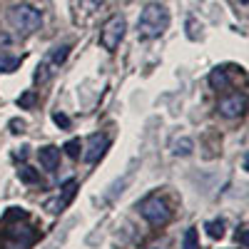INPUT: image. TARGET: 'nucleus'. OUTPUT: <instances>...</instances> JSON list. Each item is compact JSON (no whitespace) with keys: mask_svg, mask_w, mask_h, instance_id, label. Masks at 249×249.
Instances as JSON below:
<instances>
[{"mask_svg":"<svg viewBox=\"0 0 249 249\" xmlns=\"http://www.w3.org/2000/svg\"><path fill=\"white\" fill-rule=\"evenodd\" d=\"M28 219L25 210H10L0 219V249H25L37 239V230L35 227H20V222Z\"/></svg>","mask_w":249,"mask_h":249,"instance_id":"1","label":"nucleus"},{"mask_svg":"<svg viewBox=\"0 0 249 249\" xmlns=\"http://www.w3.org/2000/svg\"><path fill=\"white\" fill-rule=\"evenodd\" d=\"M170 28V13L164 5H147L142 10L140 20H137V35L142 40H152V37H160L164 30Z\"/></svg>","mask_w":249,"mask_h":249,"instance_id":"2","label":"nucleus"},{"mask_svg":"<svg viewBox=\"0 0 249 249\" xmlns=\"http://www.w3.org/2000/svg\"><path fill=\"white\" fill-rule=\"evenodd\" d=\"M140 212H142V217H144V219H147L150 224H155V227L167 224V222H170V217H172L167 202H164L160 195H150V197H144V199L140 202Z\"/></svg>","mask_w":249,"mask_h":249,"instance_id":"3","label":"nucleus"},{"mask_svg":"<svg viewBox=\"0 0 249 249\" xmlns=\"http://www.w3.org/2000/svg\"><path fill=\"white\" fill-rule=\"evenodd\" d=\"M10 25L20 33H35L40 28V23H43V15H40V10L30 8V5H15L8 15Z\"/></svg>","mask_w":249,"mask_h":249,"instance_id":"4","label":"nucleus"},{"mask_svg":"<svg viewBox=\"0 0 249 249\" xmlns=\"http://www.w3.org/2000/svg\"><path fill=\"white\" fill-rule=\"evenodd\" d=\"M124 30H127V20H124L122 15H112L105 23V28H102V33H100V45L105 50H110V53H115L122 43V37H124Z\"/></svg>","mask_w":249,"mask_h":249,"instance_id":"5","label":"nucleus"},{"mask_svg":"<svg viewBox=\"0 0 249 249\" xmlns=\"http://www.w3.org/2000/svg\"><path fill=\"white\" fill-rule=\"evenodd\" d=\"M217 110H219L224 117H239V115H244V110H247V97H244V95L222 97L219 105H217Z\"/></svg>","mask_w":249,"mask_h":249,"instance_id":"6","label":"nucleus"},{"mask_svg":"<svg viewBox=\"0 0 249 249\" xmlns=\"http://www.w3.org/2000/svg\"><path fill=\"white\" fill-rule=\"evenodd\" d=\"M107 147H110V140L105 137V135H100V132H95L92 137H90V142H88V150L82 152V157H85V162H90V164H95L102 155L107 152Z\"/></svg>","mask_w":249,"mask_h":249,"instance_id":"7","label":"nucleus"},{"mask_svg":"<svg viewBox=\"0 0 249 249\" xmlns=\"http://www.w3.org/2000/svg\"><path fill=\"white\" fill-rule=\"evenodd\" d=\"M75 192H77V182H75V179H70L65 187H62V197H57V199L48 202V210H50V212H62V210H65V207L75 199Z\"/></svg>","mask_w":249,"mask_h":249,"instance_id":"8","label":"nucleus"},{"mask_svg":"<svg viewBox=\"0 0 249 249\" xmlns=\"http://www.w3.org/2000/svg\"><path fill=\"white\" fill-rule=\"evenodd\" d=\"M37 157H40V164H43L45 170H55L57 162H60V150L53 147V144H45V147L37 150Z\"/></svg>","mask_w":249,"mask_h":249,"instance_id":"9","label":"nucleus"},{"mask_svg":"<svg viewBox=\"0 0 249 249\" xmlns=\"http://www.w3.org/2000/svg\"><path fill=\"white\" fill-rule=\"evenodd\" d=\"M210 85H212V90H227L230 88V77H227L224 68H214L210 72Z\"/></svg>","mask_w":249,"mask_h":249,"instance_id":"10","label":"nucleus"},{"mask_svg":"<svg viewBox=\"0 0 249 249\" xmlns=\"http://www.w3.org/2000/svg\"><path fill=\"white\" fill-rule=\"evenodd\" d=\"M192 150H195V142H192L190 137H179V140L172 142V155H177V157L192 155Z\"/></svg>","mask_w":249,"mask_h":249,"instance_id":"11","label":"nucleus"},{"mask_svg":"<svg viewBox=\"0 0 249 249\" xmlns=\"http://www.w3.org/2000/svg\"><path fill=\"white\" fill-rule=\"evenodd\" d=\"M18 177H20V182H25V184H35V182H40V172L33 170L30 164H20V167H18Z\"/></svg>","mask_w":249,"mask_h":249,"instance_id":"12","label":"nucleus"},{"mask_svg":"<svg viewBox=\"0 0 249 249\" xmlns=\"http://www.w3.org/2000/svg\"><path fill=\"white\" fill-rule=\"evenodd\" d=\"M37 105V92L35 90H25L23 95L18 97V107L20 110H33Z\"/></svg>","mask_w":249,"mask_h":249,"instance_id":"13","label":"nucleus"},{"mask_svg":"<svg viewBox=\"0 0 249 249\" xmlns=\"http://www.w3.org/2000/svg\"><path fill=\"white\" fill-rule=\"evenodd\" d=\"M204 230H207V234H210L212 239H222V237H224V219H212V222H207Z\"/></svg>","mask_w":249,"mask_h":249,"instance_id":"14","label":"nucleus"},{"mask_svg":"<svg viewBox=\"0 0 249 249\" xmlns=\"http://www.w3.org/2000/svg\"><path fill=\"white\" fill-rule=\"evenodd\" d=\"M68 55H70V45H57V48L50 53V57H48V60L57 68V65H62V62L68 60Z\"/></svg>","mask_w":249,"mask_h":249,"instance_id":"15","label":"nucleus"},{"mask_svg":"<svg viewBox=\"0 0 249 249\" xmlns=\"http://www.w3.org/2000/svg\"><path fill=\"white\" fill-rule=\"evenodd\" d=\"M182 249H199V234H197L195 227L184 232V237H182Z\"/></svg>","mask_w":249,"mask_h":249,"instance_id":"16","label":"nucleus"},{"mask_svg":"<svg viewBox=\"0 0 249 249\" xmlns=\"http://www.w3.org/2000/svg\"><path fill=\"white\" fill-rule=\"evenodd\" d=\"M50 68H55V65H53L50 60H45L43 65L37 68V72H35V82H48V80H50V75H53V70H50Z\"/></svg>","mask_w":249,"mask_h":249,"instance_id":"17","label":"nucleus"},{"mask_svg":"<svg viewBox=\"0 0 249 249\" xmlns=\"http://www.w3.org/2000/svg\"><path fill=\"white\" fill-rule=\"evenodd\" d=\"M20 68V57H0V72H15Z\"/></svg>","mask_w":249,"mask_h":249,"instance_id":"18","label":"nucleus"},{"mask_svg":"<svg viewBox=\"0 0 249 249\" xmlns=\"http://www.w3.org/2000/svg\"><path fill=\"white\" fill-rule=\"evenodd\" d=\"M187 37H190V40H199L202 37V25L197 23L195 18L187 20Z\"/></svg>","mask_w":249,"mask_h":249,"instance_id":"19","label":"nucleus"},{"mask_svg":"<svg viewBox=\"0 0 249 249\" xmlns=\"http://www.w3.org/2000/svg\"><path fill=\"white\" fill-rule=\"evenodd\" d=\"M62 150H65L72 160H77V157H80V150H82V142H80V140H68Z\"/></svg>","mask_w":249,"mask_h":249,"instance_id":"20","label":"nucleus"},{"mask_svg":"<svg viewBox=\"0 0 249 249\" xmlns=\"http://www.w3.org/2000/svg\"><path fill=\"white\" fill-rule=\"evenodd\" d=\"M53 122L57 124V127H62V130H70V117L62 115V112H55L53 115Z\"/></svg>","mask_w":249,"mask_h":249,"instance_id":"21","label":"nucleus"},{"mask_svg":"<svg viewBox=\"0 0 249 249\" xmlns=\"http://www.w3.org/2000/svg\"><path fill=\"white\" fill-rule=\"evenodd\" d=\"M23 130H25V122H23V120H18V117L10 120V132H13V135H20Z\"/></svg>","mask_w":249,"mask_h":249,"instance_id":"22","label":"nucleus"},{"mask_svg":"<svg viewBox=\"0 0 249 249\" xmlns=\"http://www.w3.org/2000/svg\"><path fill=\"white\" fill-rule=\"evenodd\" d=\"M237 239H242V247L249 244V234H247V227H242V232H237Z\"/></svg>","mask_w":249,"mask_h":249,"instance_id":"23","label":"nucleus"},{"mask_svg":"<svg viewBox=\"0 0 249 249\" xmlns=\"http://www.w3.org/2000/svg\"><path fill=\"white\" fill-rule=\"evenodd\" d=\"M80 3L85 5V8H90V10H92V8H97V5L102 3V0H80Z\"/></svg>","mask_w":249,"mask_h":249,"instance_id":"24","label":"nucleus"},{"mask_svg":"<svg viewBox=\"0 0 249 249\" xmlns=\"http://www.w3.org/2000/svg\"><path fill=\"white\" fill-rule=\"evenodd\" d=\"M28 157V147H20L18 152H15V160H25Z\"/></svg>","mask_w":249,"mask_h":249,"instance_id":"25","label":"nucleus"},{"mask_svg":"<svg viewBox=\"0 0 249 249\" xmlns=\"http://www.w3.org/2000/svg\"><path fill=\"white\" fill-rule=\"evenodd\" d=\"M242 5H247V0H242Z\"/></svg>","mask_w":249,"mask_h":249,"instance_id":"26","label":"nucleus"}]
</instances>
